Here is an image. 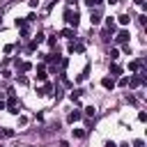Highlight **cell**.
I'll return each mask as SVG.
<instances>
[{"mask_svg": "<svg viewBox=\"0 0 147 147\" xmlns=\"http://www.w3.org/2000/svg\"><path fill=\"white\" fill-rule=\"evenodd\" d=\"M129 85H131V87H133V90H136V87H140V85H142V78H140V76H138V74H133V76H131V78H129Z\"/></svg>", "mask_w": 147, "mask_h": 147, "instance_id": "277c9868", "label": "cell"}, {"mask_svg": "<svg viewBox=\"0 0 147 147\" xmlns=\"http://www.w3.org/2000/svg\"><path fill=\"white\" fill-rule=\"evenodd\" d=\"M67 2H69V7H76L78 5V0H67Z\"/></svg>", "mask_w": 147, "mask_h": 147, "instance_id": "4dcf8cb0", "label": "cell"}, {"mask_svg": "<svg viewBox=\"0 0 147 147\" xmlns=\"http://www.w3.org/2000/svg\"><path fill=\"white\" fill-rule=\"evenodd\" d=\"M28 5H30V7H37V5H39V0H28Z\"/></svg>", "mask_w": 147, "mask_h": 147, "instance_id": "f546056e", "label": "cell"}, {"mask_svg": "<svg viewBox=\"0 0 147 147\" xmlns=\"http://www.w3.org/2000/svg\"><path fill=\"white\" fill-rule=\"evenodd\" d=\"M90 21H92V25H99V23H101V14H99V11H92V18H90Z\"/></svg>", "mask_w": 147, "mask_h": 147, "instance_id": "7c38bea8", "label": "cell"}, {"mask_svg": "<svg viewBox=\"0 0 147 147\" xmlns=\"http://www.w3.org/2000/svg\"><path fill=\"white\" fill-rule=\"evenodd\" d=\"M46 76H48V74H46V67L39 64V67H37V80H46Z\"/></svg>", "mask_w": 147, "mask_h": 147, "instance_id": "ba28073f", "label": "cell"}, {"mask_svg": "<svg viewBox=\"0 0 147 147\" xmlns=\"http://www.w3.org/2000/svg\"><path fill=\"white\" fill-rule=\"evenodd\" d=\"M115 39H117V41H119V44H126V41H129V30H119V32H117V37H115Z\"/></svg>", "mask_w": 147, "mask_h": 147, "instance_id": "5b68a950", "label": "cell"}, {"mask_svg": "<svg viewBox=\"0 0 147 147\" xmlns=\"http://www.w3.org/2000/svg\"><path fill=\"white\" fill-rule=\"evenodd\" d=\"M108 55H110V60L115 62V60L119 57V51H117V48H110V53H108Z\"/></svg>", "mask_w": 147, "mask_h": 147, "instance_id": "ffe728a7", "label": "cell"}, {"mask_svg": "<svg viewBox=\"0 0 147 147\" xmlns=\"http://www.w3.org/2000/svg\"><path fill=\"white\" fill-rule=\"evenodd\" d=\"M138 119H140V122H147V113L140 110V113H138Z\"/></svg>", "mask_w": 147, "mask_h": 147, "instance_id": "cb8c5ba5", "label": "cell"}, {"mask_svg": "<svg viewBox=\"0 0 147 147\" xmlns=\"http://www.w3.org/2000/svg\"><path fill=\"white\" fill-rule=\"evenodd\" d=\"M14 23H16V28H25V25H28V21H25V18H16Z\"/></svg>", "mask_w": 147, "mask_h": 147, "instance_id": "7402d4cb", "label": "cell"}, {"mask_svg": "<svg viewBox=\"0 0 147 147\" xmlns=\"http://www.w3.org/2000/svg\"><path fill=\"white\" fill-rule=\"evenodd\" d=\"M18 83L21 85H28V76H18Z\"/></svg>", "mask_w": 147, "mask_h": 147, "instance_id": "83f0119b", "label": "cell"}, {"mask_svg": "<svg viewBox=\"0 0 147 147\" xmlns=\"http://www.w3.org/2000/svg\"><path fill=\"white\" fill-rule=\"evenodd\" d=\"M48 44H51V46L55 48V46H57V37H51V39H48Z\"/></svg>", "mask_w": 147, "mask_h": 147, "instance_id": "484cf974", "label": "cell"}, {"mask_svg": "<svg viewBox=\"0 0 147 147\" xmlns=\"http://www.w3.org/2000/svg\"><path fill=\"white\" fill-rule=\"evenodd\" d=\"M101 2H103V0H85V5H87L90 9H92V7H99Z\"/></svg>", "mask_w": 147, "mask_h": 147, "instance_id": "ac0fdd59", "label": "cell"}, {"mask_svg": "<svg viewBox=\"0 0 147 147\" xmlns=\"http://www.w3.org/2000/svg\"><path fill=\"white\" fill-rule=\"evenodd\" d=\"M69 53H83V44H78V41H69Z\"/></svg>", "mask_w": 147, "mask_h": 147, "instance_id": "8992f818", "label": "cell"}, {"mask_svg": "<svg viewBox=\"0 0 147 147\" xmlns=\"http://www.w3.org/2000/svg\"><path fill=\"white\" fill-rule=\"evenodd\" d=\"M0 136L2 138H14V129H0Z\"/></svg>", "mask_w": 147, "mask_h": 147, "instance_id": "5bb4252c", "label": "cell"}, {"mask_svg": "<svg viewBox=\"0 0 147 147\" xmlns=\"http://www.w3.org/2000/svg\"><path fill=\"white\" fill-rule=\"evenodd\" d=\"M101 85H103L106 90H113V87H115V80H113V76H106V78L101 80Z\"/></svg>", "mask_w": 147, "mask_h": 147, "instance_id": "9c48e42d", "label": "cell"}, {"mask_svg": "<svg viewBox=\"0 0 147 147\" xmlns=\"http://www.w3.org/2000/svg\"><path fill=\"white\" fill-rule=\"evenodd\" d=\"M18 69H21V71H30V69H32V64H30V62H21V64H18Z\"/></svg>", "mask_w": 147, "mask_h": 147, "instance_id": "44dd1931", "label": "cell"}, {"mask_svg": "<svg viewBox=\"0 0 147 147\" xmlns=\"http://www.w3.org/2000/svg\"><path fill=\"white\" fill-rule=\"evenodd\" d=\"M133 147H145V142L142 140H133Z\"/></svg>", "mask_w": 147, "mask_h": 147, "instance_id": "f1b7e54d", "label": "cell"}, {"mask_svg": "<svg viewBox=\"0 0 147 147\" xmlns=\"http://www.w3.org/2000/svg\"><path fill=\"white\" fill-rule=\"evenodd\" d=\"M51 90H53V85H51V83H46L44 87H39V90H37V94H39V96H46V94H51Z\"/></svg>", "mask_w": 147, "mask_h": 147, "instance_id": "30bf717a", "label": "cell"}, {"mask_svg": "<svg viewBox=\"0 0 147 147\" xmlns=\"http://www.w3.org/2000/svg\"><path fill=\"white\" fill-rule=\"evenodd\" d=\"M64 21H67V25H69V28H78L80 16H78V11H76V9H71V7H69V9L64 11Z\"/></svg>", "mask_w": 147, "mask_h": 147, "instance_id": "6da1fadb", "label": "cell"}, {"mask_svg": "<svg viewBox=\"0 0 147 147\" xmlns=\"http://www.w3.org/2000/svg\"><path fill=\"white\" fill-rule=\"evenodd\" d=\"M106 30L115 32V21H113V18H106Z\"/></svg>", "mask_w": 147, "mask_h": 147, "instance_id": "2e32d148", "label": "cell"}, {"mask_svg": "<svg viewBox=\"0 0 147 147\" xmlns=\"http://www.w3.org/2000/svg\"><path fill=\"white\" fill-rule=\"evenodd\" d=\"M122 71H124V69H122L117 62H110V76H122Z\"/></svg>", "mask_w": 147, "mask_h": 147, "instance_id": "52a82bcc", "label": "cell"}, {"mask_svg": "<svg viewBox=\"0 0 147 147\" xmlns=\"http://www.w3.org/2000/svg\"><path fill=\"white\" fill-rule=\"evenodd\" d=\"M80 117H83V113H80V110H71V113H69V117H67V119H69V122H71V124H74V122H78V119H80Z\"/></svg>", "mask_w": 147, "mask_h": 147, "instance_id": "8fae6325", "label": "cell"}, {"mask_svg": "<svg viewBox=\"0 0 147 147\" xmlns=\"http://www.w3.org/2000/svg\"><path fill=\"white\" fill-rule=\"evenodd\" d=\"M106 147H117V145L115 142H106Z\"/></svg>", "mask_w": 147, "mask_h": 147, "instance_id": "d6a6232c", "label": "cell"}, {"mask_svg": "<svg viewBox=\"0 0 147 147\" xmlns=\"http://www.w3.org/2000/svg\"><path fill=\"white\" fill-rule=\"evenodd\" d=\"M115 85H119V87H126V85H129V76H119V80H117Z\"/></svg>", "mask_w": 147, "mask_h": 147, "instance_id": "9a60e30c", "label": "cell"}, {"mask_svg": "<svg viewBox=\"0 0 147 147\" xmlns=\"http://www.w3.org/2000/svg\"><path fill=\"white\" fill-rule=\"evenodd\" d=\"M44 39H46V37H44V32H37V34H34V39L30 41V51H34V48H37V46H39Z\"/></svg>", "mask_w": 147, "mask_h": 147, "instance_id": "7a4b0ae2", "label": "cell"}, {"mask_svg": "<svg viewBox=\"0 0 147 147\" xmlns=\"http://www.w3.org/2000/svg\"><path fill=\"white\" fill-rule=\"evenodd\" d=\"M0 28H2V18H0Z\"/></svg>", "mask_w": 147, "mask_h": 147, "instance_id": "836d02e7", "label": "cell"}, {"mask_svg": "<svg viewBox=\"0 0 147 147\" xmlns=\"http://www.w3.org/2000/svg\"><path fill=\"white\" fill-rule=\"evenodd\" d=\"M133 2H136L138 7H145V0H133Z\"/></svg>", "mask_w": 147, "mask_h": 147, "instance_id": "1f68e13d", "label": "cell"}, {"mask_svg": "<svg viewBox=\"0 0 147 147\" xmlns=\"http://www.w3.org/2000/svg\"><path fill=\"white\" fill-rule=\"evenodd\" d=\"M122 51H124L126 55H131V46H129V44H124V46H122Z\"/></svg>", "mask_w": 147, "mask_h": 147, "instance_id": "4316f807", "label": "cell"}, {"mask_svg": "<svg viewBox=\"0 0 147 147\" xmlns=\"http://www.w3.org/2000/svg\"><path fill=\"white\" fill-rule=\"evenodd\" d=\"M0 147H2V145H0Z\"/></svg>", "mask_w": 147, "mask_h": 147, "instance_id": "e575fe53", "label": "cell"}, {"mask_svg": "<svg viewBox=\"0 0 147 147\" xmlns=\"http://www.w3.org/2000/svg\"><path fill=\"white\" fill-rule=\"evenodd\" d=\"M142 64H145V60H133V62H129V71H140Z\"/></svg>", "mask_w": 147, "mask_h": 147, "instance_id": "3957f363", "label": "cell"}, {"mask_svg": "<svg viewBox=\"0 0 147 147\" xmlns=\"http://www.w3.org/2000/svg\"><path fill=\"white\" fill-rule=\"evenodd\" d=\"M74 30H76V28H64L60 34H62V37H69V39H74Z\"/></svg>", "mask_w": 147, "mask_h": 147, "instance_id": "4fadbf2b", "label": "cell"}, {"mask_svg": "<svg viewBox=\"0 0 147 147\" xmlns=\"http://www.w3.org/2000/svg\"><path fill=\"white\" fill-rule=\"evenodd\" d=\"M74 138H85V131L83 129H74Z\"/></svg>", "mask_w": 147, "mask_h": 147, "instance_id": "603a6c76", "label": "cell"}, {"mask_svg": "<svg viewBox=\"0 0 147 147\" xmlns=\"http://www.w3.org/2000/svg\"><path fill=\"white\" fill-rule=\"evenodd\" d=\"M25 124H28V117L21 115V117H18V126H25Z\"/></svg>", "mask_w": 147, "mask_h": 147, "instance_id": "d4e9b609", "label": "cell"}, {"mask_svg": "<svg viewBox=\"0 0 147 147\" xmlns=\"http://www.w3.org/2000/svg\"><path fill=\"white\" fill-rule=\"evenodd\" d=\"M85 115H87V117H94V115H96V108H94V106H87V108H85Z\"/></svg>", "mask_w": 147, "mask_h": 147, "instance_id": "e0dca14e", "label": "cell"}, {"mask_svg": "<svg viewBox=\"0 0 147 147\" xmlns=\"http://www.w3.org/2000/svg\"><path fill=\"white\" fill-rule=\"evenodd\" d=\"M117 18H119V23H122V25H129V21H131V18H129V14H122V16H117Z\"/></svg>", "mask_w": 147, "mask_h": 147, "instance_id": "d6986e66", "label": "cell"}]
</instances>
